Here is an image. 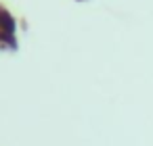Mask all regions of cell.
I'll return each instance as SVG.
<instances>
[{"label":"cell","instance_id":"1","mask_svg":"<svg viewBox=\"0 0 153 146\" xmlns=\"http://www.w3.org/2000/svg\"><path fill=\"white\" fill-rule=\"evenodd\" d=\"M15 32H17V21L9 13L4 4H0V42H7L15 46Z\"/></svg>","mask_w":153,"mask_h":146}]
</instances>
